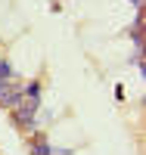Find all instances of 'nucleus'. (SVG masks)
<instances>
[{
	"label": "nucleus",
	"mask_w": 146,
	"mask_h": 155,
	"mask_svg": "<svg viewBox=\"0 0 146 155\" xmlns=\"http://www.w3.org/2000/svg\"><path fill=\"white\" fill-rule=\"evenodd\" d=\"M12 68H9V62H0V78H9Z\"/></svg>",
	"instance_id": "1"
}]
</instances>
